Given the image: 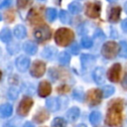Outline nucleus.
Here are the masks:
<instances>
[{
    "label": "nucleus",
    "instance_id": "nucleus-32",
    "mask_svg": "<svg viewBox=\"0 0 127 127\" xmlns=\"http://www.w3.org/2000/svg\"><path fill=\"white\" fill-rule=\"evenodd\" d=\"M92 45H93V42H92L91 38H89V37L86 36V37H83V38L81 39V46H82L83 48L89 49V48L92 47Z\"/></svg>",
    "mask_w": 127,
    "mask_h": 127
},
{
    "label": "nucleus",
    "instance_id": "nucleus-47",
    "mask_svg": "<svg viewBox=\"0 0 127 127\" xmlns=\"http://www.w3.org/2000/svg\"><path fill=\"white\" fill-rule=\"evenodd\" d=\"M107 1H109V2H114V1H116V0H107Z\"/></svg>",
    "mask_w": 127,
    "mask_h": 127
},
{
    "label": "nucleus",
    "instance_id": "nucleus-38",
    "mask_svg": "<svg viewBox=\"0 0 127 127\" xmlns=\"http://www.w3.org/2000/svg\"><path fill=\"white\" fill-rule=\"evenodd\" d=\"M7 49H8V51H9L11 54H15V53H17V52L19 51V46H18V44L13 43V44H10V45L7 47Z\"/></svg>",
    "mask_w": 127,
    "mask_h": 127
},
{
    "label": "nucleus",
    "instance_id": "nucleus-8",
    "mask_svg": "<svg viewBox=\"0 0 127 127\" xmlns=\"http://www.w3.org/2000/svg\"><path fill=\"white\" fill-rule=\"evenodd\" d=\"M102 96V91L99 89H90L86 94V101L90 106H94L101 102Z\"/></svg>",
    "mask_w": 127,
    "mask_h": 127
},
{
    "label": "nucleus",
    "instance_id": "nucleus-17",
    "mask_svg": "<svg viewBox=\"0 0 127 127\" xmlns=\"http://www.w3.org/2000/svg\"><path fill=\"white\" fill-rule=\"evenodd\" d=\"M79 114H80V110L78 107H71L68 109V111L66 112V119L70 122H74L78 117H79Z\"/></svg>",
    "mask_w": 127,
    "mask_h": 127
},
{
    "label": "nucleus",
    "instance_id": "nucleus-39",
    "mask_svg": "<svg viewBox=\"0 0 127 127\" xmlns=\"http://www.w3.org/2000/svg\"><path fill=\"white\" fill-rule=\"evenodd\" d=\"M57 90H58V92L61 93V94H63V93H67V92L70 90V87H69L68 85L64 84V85H60Z\"/></svg>",
    "mask_w": 127,
    "mask_h": 127
},
{
    "label": "nucleus",
    "instance_id": "nucleus-31",
    "mask_svg": "<svg viewBox=\"0 0 127 127\" xmlns=\"http://www.w3.org/2000/svg\"><path fill=\"white\" fill-rule=\"evenodd\" d=\"M119 56L121 58H127V43L120 42L119 43Z\"/></svg>",
    "mask_w": 127,
    "mask_h": 127
},
{
    "label": "nucleus",
    "instance_id": "nucleus-36",
    "mask_svg": "<svg viewBox=\"0 0 127 127\" xmlns=\"http://www.w3.org/2000/svg\"><path fill=\"white\" fill-rule=\"evenodd\" d=\"M49 75H50V77H51L53 80H56V79L59 78V71H58L55 67H52V68H50V70H49Z\"/></svg>",
    "mask_w": 127,
    "mask_h": 127
},
{
    "label": "nucleus",
    "instance_id": "nucleus-41",
    "mask_svg": "<svg viewBox=\"0 0 127 127\" xmlns=\"http://www.w3.org/2000/svg\"><path fill=\"white\" fill-rule=\"evenodd\" d=\"M12 3H13V0H3L2 3H1V5H0V8L1 9H4L6 7H9V6L12 5Z\"/></svg>",
    "mask_w": 127,
    "mask_h": 127
},
{
    "label": "nucleus",
    "instance_id": "nucleus-2",
    "mask_svg": "<svg viewBox=\"0 0 127 127\" xmlns=\"http://www.w3.org/2000/svg\"><path fill=\"white\" fill-rule=\"evenodd\" d=\"M74 39V34L70 29L67 28H60L56 31L55 41L61 47L68 46Z\"/></svg>",
    "mask_w": 127,
    "mask_h": 127
},
{
    "label": "nucleus",
    "instance_id": "nucleus-48",
    "mask_svg": "<svg viewBox=\"0 0 127 127\" xmlns=\"http://www.w3.org/2000/svg\"><path fill=\"white\" fill-rule=\"evenodd\" d=\"M41 1H44V0H41Z\"/></svg>",
    "mask_w": 127,
    "mask_h": 127
},
{
    "label": "nucleus",
    "instance_id": "nucleus-22",
    "mask_svg": "<svg viewBox=\"0 0 127 127\" xmlns=\"http://www.w3.org/2000/svg\"><path fill=\"white\" fill-rule=\"evenodd\" d=\"M14 35L17 39H24L27 35V32H26V28L22 25H17L15 28H14Z\"/></svg>",
    "mask_w": 127,
    "mask_h": 127
},
{
    "label": "nucleus",
    "instance_id": "nucleus-27",
    "mask_svg": "<svg viewBox=\"0 0 127 127\" xmlns=\"http://www.w3.org/2000/svg\"><path fill=\"white\" fill-rule=\"evenodd\" d=\"M52 127H66V121L62 117H56L52 122Z\"/></svg>",
    "mask_w": 127,
    "mask_h": 127
},
{
    "label": "nucleus",
    "instance_id": "nucleus-37",
    "mask_svg": "<svg viewBox=\"0 0 127 127\" xmlns=\"http://www.w3.org/2000/svg\"><path fill=\"white\" fill-rule=\"evenodd\" d=\"M18 96V90L15 87H11L8 91V97L11 99H16Z\"/></svg>",
    "mask_w": 127,
    "mask_h": 127
},
{
    "label": "nucleus",
    "instance_id": "nucleus-24",
    "mask_svg": "<svg viewBox=\"0 0 127 127\" xmlns=\"http://www.w3.org/2000/svg\"><path fill=\"white\" fill-rule=\"evenodd\" d=\"M0 39L2 42L4 43H8L11 41L12 39V34H11V31L8 29V28H4L1 33H0Z\"/></svg>",
    "mask_w": 127,
    "mask_h": 127
},
{
    "label": "nucleus",
    "instance_id": "nucleus-46",
    "mask_svg": "<svg viewBox=\"0 0 127 127\" xmlns=\"http://www.w3.org/2000/svg\"><path fill=\"white\" fill-rule=\"evenodd\" d=\"M125 10H126V13H127V3H126V5H125Z\"/></svg>",
    "mask_w": 127,
    "mask_h": 127
},
{
    "label": "nucleus",
    "instance_id": "nucleus-16",
    "mask_svg": "<svg viewBox=\"0 0 127 127\" xmlns=\"http://www.w3.org/2000/svg\"><path fill=\"white\" fill-rule=\"evenodd\" d=\"M49 117H50V114H49V112H48L46 109H40V110H38V112L34 115L33 120H34L36 123H43V122H45Z\"/></svg>",
    "mask_w": 127,
    "mask_h": 127
},
{
    "label": "nucleus",
    "instance_id": "nucleus-42",
    "mask_svg": "<svg viewBox=\"0 0 127 127\" xmlns=\"http://www.w3.org/2000/svg\"><path fill=\"white\" fill-rule=\"evenodd\" d=\"M122 86L127 89V69H126V72L124 74V77H123V80H122Z\"/></svg>",
    "mask_w": 127,
    "mask_h": 127
},
{
    "label": "nucleus",
    "instance_id": "nucleus-21",
    "mask_svg": "<svg viewBox=\"0 0 127 127\" xmlns=\"http://www.w3.org/2000/svg\"><path fill=\"white\" fill-rule=\"evenodd\" d=\"M57 55V50L54 48V47H47L44 49L43 53H42V56L48 60H52L55 58V56Z\"/></svg>",
    "mask_w": 127,
    "mask_h": 127
},
{
    "label": "nucleus",
    "instance_id": "nucleus-1",
    "mask_svg": "<svg viewBox=\"0 0 127 127\" xmlns=\"http://www.w3.org/2000/svg\"><path fill=\"white\" fill-rule=\"evenodd\" d=\"M123 107H124V101L121 98H116L109 102L107 113L105 116L106 125L110 127H117L121 125Z\"/></svg>",
    "mask_w": 127,
    "mask_h": 127
},
{
    "label": "nucleus",
    "instance_id": "nucleus-13",
    "mask_svg": "<svg viewBox=\"0 0 127 127\" xmlns=\"http://www.w3.org/2000/svg\"><path fill=\"white\" fill-rule=\"evenodd\" d=\"M120 14H121V8L119 6H113L109 9L108 20L112 23H116L120 18Z\"/></svg>",
    "mask_w": 127,
    "mask_h": 127
},
{
    "label": "nucleus",
    "instance_id": "nucleus-6",
    "mask_svg": "<svg viewBox=\"0 0 127 127\" xmlns=\"http://www.w3.org/2000/svg\"><path fill=\"white\" fill-rule=\"evenodd\" d=\"M27 20L30 25H39L43 23V14L38 7L32 8L27 16Z\"/></svg>",
    "mask_w": 127,
    "mask_h": 127
},
{
    "label": "nucleus",
    "instance_id": "nucleus-10",
    "mask_svg": "<svg viewBox=\"0 0 127 127\" xmlns=\"http://www.w3.org/2000/svg\"><path fill=\"white\" fill-rule=\"evenodd\" d=\"M121 65L120 64H114L107 71V77L112 82H118L120 79Z\"/></svg>",
    "mask_w": 127,
    "mask_h": 127
},
{
    "label": "nucleus",
    "instance_id": "nucleus-28",
    "mask_svg": "<svg viewBox=\"0 0 127 127\" xmlns=\"http://www.w3.org/2000/svg\"><path fill=\"white\" fill-rule=\"evenodd\" d=\"M46 16L50 22H53L57 18V10L55 8H48L46 10Z\"/></svg>",
    "mask_w": 127,
    "mask_h": 127
},
{
    "label": "nucleus",
    "instance_id": "nucleus-19",
    "mask_svg": "<svg viewBox=\"0 0 127 127\" xmlns=\"http://www.w3.org/2000/svg\"><path fill=\"white\" fill-rule=\"evenodd\" d=\"M23 49L24 51L29 54V55H35L38 51V48H37V45L32 43V42H26L24 45H23Z\"/></svg>",
    "mask_w": 127,
    "mask_h": 127
},
{
    "label": "nucleus",
    "instance_id": "nucleus-34",
    "mask_svg": "<svg viewBox=\"0 0 127 127\" xmlns=\"http://www.w3.org/2000/svg\"><path fill=\"white\" fill-rule=\"evenodd\" d=\"M72 97L77 101H81L83 99V92L81 89H74L72 91Z\"/></svg>",
    "mask_w": 127,
    "mask_h": 127
},
{
    "label": "nucleus",
    "instance_id": "nucleus-45",
    "mask_svg": "<svg viewBox=\"0 0 127 127\" xmlns=\"http://www.w3.org/2000/svg\"><path fill=\"white\" fill-rule=\"evenodd\" d=\"M76 127H86V126H85L84 124H79V125H77Z\"/></svg>",
    "mask_w": 127,
    "mask_h": 127
},
{
    "label": "nucleus",
    "instance_id": "nucleus-43",
    "mask_svg": "<svg viewBox=\"0 0 127 127\" xmlns=\"http://www.w3.org/2000/svg\"><path fill=\"white\" fill-rule=\"evenodd\" d=\"M121 28L124 32H127V19L123 20V22L121 23Z\"/></svg>",
    "mask_w": 127,
    "mask_h": 127
},
{
    "label": "nucleus",
    "instance_id": "nucleus-15",
    "mask_svg": "<svg viewBox=\"0 0 127 127\" xmlns=\"http://www.w3.org/2000/svg\"><path fill=\"white\" fill-rule=\"evenodd\" d=\"M92 77L94 79V81L97 83V84H102L105 80L104 78V69L103 67H96L92 73Z\"/></svg>",
    "mask_w": 127,
    "mask_h": 127
},
{
    "label": "nucleus",
    "instance_id": "nucleus-3",
    "mask_svg": "<svg viewBox=\"0 0 127 127\" xmlns=\"http://www.w3.org/2000/svg\"><path fill=\"white\" fill-rule=\"evenodd\" d=\"M119 53V45L113 41L106 42L101 49V54L105 59L111 60L116 57V55Z\"/></svg>",
    "mask_w": 127,
    "mask_h": 127
},
{
    "label": "nucleus",
    "instance_id": "nucleus-23",
    "mask_svg": "<svg viewBox=\"0 0 127 127\" xmlns=\"http://www.w3.org/2000/svg\"><path fill=\"white\" fill-rule=\"evenodd\" d=\"M101 119H102V116L99 111H93L89 115V121L93 125H97L101 121Z\"/></svg>",
    "mask_w": 127,
    "mask_h": 127
},
{
    "label": "nucleus",
    "instance_id": "nucleus-35",
    "mask_svg": "<svg viewBox=\"0 0 127 127\" xmlns=\"http://www.w3.org/2000/svg\"><path fill=\"white\" fill-rule=\"evenodd\" d=\"M4 18H5V20H6L7 22H9V23L13 22V20L15 19V13H14V11H13V10L7 11V12L4 14Z\"/></svg>",
    "mask_w": 127,
    "mask_h": 127
},
{
    "label": "nucleus",
    "instance_id": "nucleus-29",
    "mask_svg": "<svg viewBox=\"0 0 127 127\" xmlns=\"http://www.w3.org/2000/svg\"><path fill=\"white\" fill-rule=\"evenodd\" d=\"M60 20L64 23V24H69L70 23V16H69V13L64 11V10H62L60 11Z\"/></svg>",
    "mask_w": 127,
    "mask_h": 127
},
{
    "label": "nucleus",
    "instance_id": "nucleus-5",
    "mask_svg": "<svg viewBox=\"0 0 127 127\" xmlns=\"http://www.w3.org/2000/svg\"><path fill=\"white\" fill-rule=\"evenodd\" d=\"M101 11V5L100 2L94 1V2H88L85 5V15L89 18H98Z\"/></svg>",
    "mask_w": 127,
    "mask_h": 127
},
{
    "label": "nucleus",
    "instance_id": "nucleus-4",
    "mask_svg": "<svg viewBox=\"0 0 127 127\" xmlns=\"http://www.w3.org/2000/svg\"><path fill=\"white\" fill-rule=\"evenodd\" d=\"M33 34H34V38L37 40V42L45 43L51 39L52 31H51L50 27H48L47 25H42V26L35 28Z\"/></svg>",
    "mask_w": 127,
    "mask_h": 127
},
{
    "label": "nucleus",
    "instance_id": "nucleus-12",
    "mask_svg": "<svg viewBox=\"0 0 127 127\" xmlns=\"http://www.w3.org/2000/svg\"><path fill=\"white\" fill-rule=\"evenodd\" d=\"M52 92V85L49 81L44 80L42 82H40L39 87H38V93L39 96L41 97H46L48 95H50Z\"/></svg>",
    "mask_w": 127,
    "mask_h": 127
},
{
    "label": "nucleus",
    "instance_id": "nucleus-7",
    "mask_svg": "<svg viewBox=\"0 0 127 127\" xmlns=\"http://www.w3.org/2000/svg\"><path fill=\"white\" fill-rule=\"evenodd\" d=\"M33 106V99L29 96H25L19 103L18 108H17V113L21 116H26L28 115L31 107Z\"/></svg>",
    "mask_w": 127,
    "mask_h": 127
},
{
    "label": "nucleus",
    "instance_id": "nucleus-33",
    "mask_svg": "<svg viewBox=\"0 0 127 127\" xmlns=\"http://www.w3.org/2000/svg\"><path fill=\"white\" fill-rule=\"evenodd\" d=\"M33 0H17V6L19 9H25L32 4Z\"/></svg>",
    "mask_w": 127,
    "mask_h": 127
},
{
    "label": "nucleus",
    "instance_id": "nucleus-14",
    "mask_svg": "<svg viewBox=\"0 0 127 127\" xmlns=\"http://www.w3.org/2000/svg\"><path fill=\"white\" fill-rule=\"evenodd\" d=\"M46 106L49 111L56 112L60 109V100L57 97H51L46 101Z\"/></svg>",
    "mask_w": 127,
    "mask_h": 127
},
{
    "label": "nucleus",
    "instance_id": "nucleus-11",
    "mask_svg": "<svg viewBox=\"0 0 127 127\" xmlns=\"http://www.w3.org/2000/svg\"><path fill=\"white\" fill-rule=\"evenodd\" d=\"M30 59L28 57H25V56H20L16 59V62H15V64H16V67L19 71H26L29 66H30Z\"/></svg>",
    "mask_w": 127,
    "mask_h": 127
},
{
    "label": "nucleus",
    "instance_id": "nucleus-40",
    "mask_svg": "<svg viewBox=\"0 0 127 127\" xmlns=\"http://www.w3.org/2000/svg\"><path fill=\"white\" fill-rule=\"evenodd\" d=\"M69 51L71 52V54L76 55V54L79 53V46H78L77 44H72V45L70 46V48H69Z\"/></svg>",
    "mask_w": 127,
    "mask_h": 127
},
{
    "label": "nucleus",
    "instance_id": "nucleus-25",
    "mask_svg": "<svg viewBox=\"0 0 127 127\" xmlns=\"http://www.w3.org/2000/svg\"><path fill=\"white\" fill-rule=\"evenodd\" d=\"M80 10H81V5L78 2H71L68 5V11L71 14H77L80 12Z\"/></svg>",
    "mask_w": 127,
    "mask_h": 127
},
{
    "label": "nucleus",
    "instance_id": "nucleus-20",
    "mask_svg": "<svg viewBox=\"0 0 127 127\" xmlns=\"http://www.w3.org/2000/svg\"><path fill=\"white\" fill-rule=\"evenodd\" d=\"M81 64H82V66L84 68L86 67H89L94 62H95V58L92 57L91 55H82L81 56Z\"/></svg>",
    "mask_w": 127,
    "mask_h": 127
},
{
    "label": "nucleus",
    "instance_id": "nucleus-9",
    "mask_svg": "<svg viewBox=\"0 0 127 127\" xmlns=\"http://www.w3.org/2000/svg\"><path fill=\"white\" fill-rule=\"evenodd\" d=\"M46 71V64L42 61H35L30 68V74L34 77H41Z\"/></svg>",
    "mask_w": 127,
    "mask_h": 127
},
{
    "label": "nucleus",
    "instance_id": "nucleus-30",
    "mask_svg": "<svg viewBox=\"0 0 127 127\" xmlns=\"http://www.w3.org/2000/svg\"><path fill=\"white\" fill-rule=\"evenodd\" d=\"M70 61V56L66 53V52H63L60 54L59 56V62L62 64H67Z\"/></svg>",
    "mask_w": 127,
    "mask_h": 127
},
{
    "label": "nucleus",
    "instance_id": "nucleus-44",
    "mask_svg": "<svg viewBox=\"0 0 127 127\" xmlns=\"http://www.w3.org/2000/svg\"><path fill=\"white\" fill-rule=\"evenodd\" d=\"M24 127H34L30 122H26L25 124H24Z\"/></svg>",
    "mask_w": 127,
    "mask_h": 127
},
{
    "label": "nucleus",
    "instance_id": "nucleus-26",
    "mask_svg": "<svg viewBox=\"0 0 127 127\" xmlns=\"http://www.w3.org/2000/svg\"><path fill=\"white\" fill-rule=\"evenodd\" d=\"M114 86H112V85H105V86H103L102 87V89H101V91H102V95H103V97H105V98H107V97H109L110 95H112L113 93H114Z\"/></svg>",
    "mask_w": 127,
    "mask_h": 127
},
{
    "label": "nucleus",
    "instance_id": "nucleus-18",
    "mask_svg": "<svg viewBox=\"0 0 127 127\" xmlns=\"http://www.w3.org/2000/svg\"><path fill=\"white\" fill-rule=\"evenodd\" d=\"M13 112V108L9 103H4L0 106V116L2 118H7L11 116Z\"/></svg>",
    "mask_w": 127,
    "mask_h": 127
}]
</instances>
